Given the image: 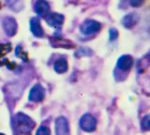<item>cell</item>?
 I'll list each match as a JSON object with an SVG mask.
<instances>
[{
    "instance_id": "6da1fadb",
    "label": "cell",
    "mask_w": 150,
    "mask_h": 135,
    "mask_svg": "<svg viewBox=\"0 0 150 135\" xmlns=\"http://www.w3.org/2000/svg\"><path fill=\"white\" fill-rule=\"evenodd\" d=\"M13 127L19 133L29 135L35 127V122L23 113H17L13 117Z\"/></svg>"
},
{
    "instance_id": "7a4b0ae2",
    "label": "cell",
    "mask_w": 150,
    "mask_h": 135,
    "mask_svg": "<svg viewBox=\"0 0 150 135\" xmlns=\"http://www.w3.org/2000/svg\"><path fill=\"white\" fill-rule=\"evenodd\" d=\"M80 127L86 132H92L96 129L97 120L90 114H84L80 119Z\"/></svg>"
},
{
    "instance_id": "3957f363",
    "label": "cell",
    "mask_w": 150,
    "mask_h": 135,
    "mask_svg": "<svg viewBox=\"0 0 150 135\" xmlns=\"http://www.w3.org/2000/svg\"><path fill=\"white\" fill-rule=\"evenodd\" d=\"M100 29V24L94 20H86L80 26V30L83 35H92Z\"/></svg>"
},
{
    "instance_id": "277c9868",
    "label": "cell",
    "mask_w": 150,
    "mask_h": 135,
    "mask_svg": "<svg viewBox=\"0 0 150 135\" xmlns=\"http://www.w3.org/2000/svg\"><path fill=\"white\" fill-rule=\"evenodd\" d=\"M44 96H45V90L43 86L40 83H36L30 89L28 99L33 102H40L44 99Z\"/></svg>"
},
{
    "instance_id": "5b68a950",
    "label": "cell",
    "mask_w": 150,
    "mask_h": 135,
    "mask_svg": "<svg viewBox=\"0 0 150 135\" xmlns=\"http://www.w3.org/2000/svg\"><path fill=\"white\" fill-rule=\"evenodd\" d=\"M2 25L5 33L8 36L12 37L17 32V23L16 20L12 17H5L2 22Z\"/></svg>"
},
{
    "instance_id": "8992f818",
    "label": "cell",
    "mask_w": 150,
    "mask_h": 135,
    "mask_svg": "<svg viewBox=\"0 0 150 135\" xmlns=\"http://www.w3.org/2000/svg\"><path fill=\"white\" fill-rule=\"evenodd\" d=\"M55 134L69 135V126L68 120L64 116H60L55 120Z\"/></svg>"
},
{
    "instance_id": "52a82bcc",
    "label": "cell",
    "mask_w": 150,
    "mask_h": 135,
    "mask_svg": "<svg viewBox=\"0 0 150 135\" xmlns=\"http://www.w3.org/2000/svg\"><path fill=\"white\" fill-rule=\"evenodd\" d=\"M46 22L50 26L55 27V28H59L61 25H63L64 23V16L62 14H59V13H50L46 17Z\"/></svg>"
},
{
    "instance_id": "ba28073f",
    "label": "cell",
    "mask_w": 150,
    "mask_h": 135,
    "mask_svg": "<svg viewBox=\"0 0 150 135\" xmlns=\"http://www.w3.org/2000/svg\"><path fill=\"white\" fill-rule=\"evenodd\" d=\"M34 8H35V12L38 15L45 18L49 14L50 5L48 2L45 1V0H37L35 5H34Z\"/></svg>"
},
{
    "instance_id": "9c48e42d",
    "label": "cell",
    "mask_w": 150,
    "mask_h": 135,
    "mask_svg": "<svg viewBox=\"0 0 150 135\" xmlns=\"http://www.w3.org/2000/svg\"><path fill=\"white\" fill-rule=\"evenodd\" d=\"M11 50V45L9 43L7 44H0V66H3V65H8V69H12L14 64H11L8 62V60L5 58V55L8 54Z\"/></svg>"
},
{
    "instance_id": "30bf717a",
    "label": "cell",
    "mask_w": 150,
    "mask_h": 135,
    "mask_svg": "<svg viewBox=\"0 0 150 135\" xmlns=\"http://www.w3.org/2000/svg\"><path fill=\"white\" fill-rule=\"evenodd\" d=\"M117 68L123 71H128L133 65V59L130 55H122L117 60Z\"/></svg>"
},
{
    "instance_id": "8fae6325",
    "label": "cell",
    "mask_w": 150,
    "mask_h": 135,
    "mask_svg": "<svg viewBox=\"0 0 150 135\" xmlns=\"http://www.w3.org/2000/svg\"><path fill=\"white\" fill-rule=\"evenodd\" d=\"M30 30L32 32V34L34 35L37 38H42L44 35L43 30L40 25V20L37 17H33L30 20Z\"/></svg>"
},
{
    "instance_id": "7c38bea8",
    "label": "cell",
    "mask_w": 150,
    "mask_h": 135,
    "mask_svg": "<svg viewBox=\"0 0 150 135\" xmlns=\"http://www.w3.org/2000/svg\"><path fill=\"white\" fill-rule=\"evenodd\" d=\"M139 21V16L137 13L131 12L129 14H127L123 19H122V25H123L126 28H131L133 27Z\"/></svg>"
},
{
    "instance_id": "4fadbf2b",
    "label": "cell",
    "mask_w": 150,
    "mask_h": 135,
    "mask_svg": "<svg viewBox=\"0 0 150 135\" xmlns=\"http://www.w3.org/2000/svg\"><path fill=\"white\" fill-rule=\"evenodd\" d=\"M54 71L57 73H65L68 71V62L65 57H61L55 61L54 65Z\"/></svg>"
},
{
    "instance_id": "5bb4252c",
    "label": "cell",
    "mask_w": 150,
    "mask_h": 135,
    "mask_svg": "<svg viewBox=\"0 0 150 135\" xmlns=\"http://www.w3.org/2000/svg\"><path fill=\"white\" fill-rule=\"evenodd\" d=\"M141 127H142V129L146 131V130H149L150 129V124H149V115H146L145 116H144L142 121H141Z\"/></svg>"
},
{
    "instance_id": "9a60e30c",
    "label": "cell",
    "mask_w": 150,
    "mask_h": 135,
    "mask_svg": "<svg viewBox=\"0 0 150 135\" xmlns=\"http://www.w3.org/2000/svg\"><path fill=\"white\" fill-rule=\"evenodd\" d=\"M15 54H16V57L22 58L23 60H25V61H28L27 54H26L25 52H23V48L21 47V46H18V47L16 48Z\"/></svg>"
},
{
    "instance_id": "2e32d148",
    "label": "cell",
    "mask_w": 150,
    "mask_h": 135,
    "mask_svg": "<svg viewBox=\"0 0 150 135\" xmlns=\"http://www.w3.org/2000/svg\"><path fill=\"white\" fill-rule=\"evenodd\" d=\"M36 135H51V131L49 128L45 127V126H40V127L38 129Z\"/></svg>"
},
{
    "instance_id": "e0dca14e",
    "label": "cell",
    "mask_w": 150,
    "mask_h": 135,
    "mask_svg": "<svg viewBox=\"0 0 150 135\" xmlns=\"http://www.w3.org/2000/svg\"><path fill=\"white\" fill-rule=\"evenodd\" d=\"M129 3L131 7L133 8H138L143 5L144 0H129Z\"/></svg>"
},
{
    "instance_id": "ac0fdd59",
    "label": "cell",
    "mask_w": 150,
    "mask_h": 135,
    "mask_svg": "<svg viewBox=\"0 0 150 135\" xmlns=\"http://www.w3.org/2000/svg\"><path fill=\"white\" fill-rule=\"evenodd\" d=\"M109 37H110V40H115L118 37V32H117L115 28H111L109 31Z\"/></svg>"
},
{
    "instance_id": "d6986e66",
    "label": "cell",
    "mask_w": 150,
    "mask_h": 135,
    "mask_svg": "<svg viewBox=\"0 0 150 135\" xmlns=\"http://www.w3.org/2000/svg\"><path fill=\"white\" fill-rule=\"evenodd\" d=\"M0 135H5L4 133H0Z\"/></svg>"
}]
</instances>
